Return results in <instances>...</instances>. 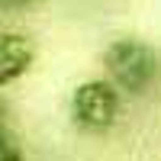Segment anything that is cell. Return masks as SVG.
<instances>
[{
    "mask_svg": "<svg viewBox=\"0 0 161 161\" xmlns=\"http://www.w3.org/2000/svg\"><path fill=\"white\" fill-rule=\"evenodd\" d=\"M119 116V87L113 80H84L71 93V119L84 132H106Z\"/></svg>",
    "mask_w": 161,
    "mask_h": 161,
    "instance_id": "obj_2",
    "label": "cell"
},
{
    "mask_svg": "<svg viewBox=\"0 0 161 161\" xmlns=\"http://www.w3.org/2000/svg\"><path fill=\"white\" fill-rule=\"evenodd\" d=\"M0 3H3L7 10H19V7H32L36 0H0Z\"/></svg>",
    "mask_w": 161,
    "mask_h": 161,
    "instance_id": "obj_5",
    "label": "cell"
},
{
    "mask_svg": "<svg viewBox=\"0 0 161 161\" xmlns=\"http://www.w3.org/2000/svg\"><path fill=\"white\" fill-rule=\"evenodd\" d=\"M103 64H106V74H110V80L119 87L132 93V97H139V93H145L155 77H158V55L152 45H145L142 39H113L110 45H106L103 52Z\"/></svg>",
    "mask_w": 161,
    "mask_h": 161,
    "instance_id": "obj_1",
    "label": "cell"
},
{
    "mask_svg": "<svg viewBox=\"0 0 161 161\" xmlns=\"http://www.w3.org/2000/svg\"><path fill=\"white\" fill-rule=\"evenodd\" d=\"M0 161H23V152L16 139L10 136V129H3V136H0Z\"/></svg>",
    "mask_w": 161,
    "mask_h": 161,
    "instance_id": "obj_4",
    "label": "cell"
},
{
    "mask_svg": "<svg viewBox=\"0 0 161 161\" xmlns=\"http://www.w3.org/2000/svg\"><path fill=\"white\" fill-rule=\"evenodd\" d=\"M36 61V45L32 39L19 32H3L0 36V87H10L19 80Z\"/></svg>",
    "mask_w": 161,
    "mask_h": 161,
    "instance_id": "obj_3",
    "label": "cell"
}]
</instances>
